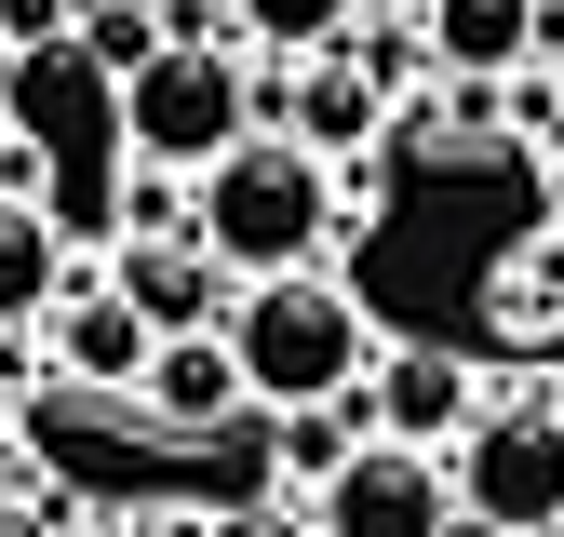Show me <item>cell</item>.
<instances>
[{
  "mask_svg": "<svg viewBox=\"0 0 564 537\" xmlns=\"http://www.w3.org/2000/svg\"><path fill=\"white\" fill-rule=\"evenodd\" d=\"M216 336L242 350V390L269 403V417H310V403H364V376H377L364 296H349V283H323V268H282V283H242Z\"/></svg>",
  "mask_w": 564,
  "mask_h": 537,
  "instance_id": "cell-1",
  "label": "cell"
},
{
  "mask_svg": "<svg viewBox=\"0 0 564 537\" xmlns=\"http://www.w3.org/2000/svg\"><path fill=\"white\" fill-rule=\"evenodd\" d=\"M188 216H202V255H216L229 283H282V268H310L349 229L323 149H296V134H242V149L188 188Z\"/></svg>",
  "mask_w": 564,
  "mask_h": 537,
  "instance_id": "cell-2",
  "label": "cell"
},
{
  "mask_svg": "<svg viewBox=\"0 0 564 537\" xmlns=\"http://www.w3.org/2000/svg\"><path fill=\"white\" fill-rule=\"evenodd\" d=\"M256 108H269V95H256L242 41H175L149 81H121V149L149 162V175H188V188H202V175L256 134Z\"/></svg>",
  "mask_w": 564,
  "mask_h": 537,
  "instance_id": "cell-3",
  "label": "cell"
},
{
  "mask_svg": "<svg viewBox=\"0 0 564 537\" xmlns=\"http://www.w3.org/2000/svg\"><path fill=\"white\" fill-rule=\"evenodd\" d=\"M444 470H457V511L511 524V537L564 524V390H498V403L457 430Z\"/></svg>",
  "mask_w": 564,
  "mask_h": 537,
  "instance_id": "cell-4",
  "label": "cell"
},
{
  "mask_svg": "<svg viewBox=\"0 0 564 537\" xmlns=\"http://www.w3.org/2000/svg\"><path fill=\"white\" fill-rule=\"evenodd\" d=\"M310 524H323V537H444V524H457V470L416 457V443H364V457L310 497Z\"/></svg>",
  "mask_w": 564,
  "mask_h": 537,
  "instance_id": "cell-5",
  "label": "cell"
},
{
  "mask_svg": "<svg viewBox=\"0 0 564 537\" xmlns=\"http://www.w3.org/2000/svg\"><path fill=\"white\" fill-rule=\"evenodd\" d=\"M134 403H149V430H162V443H229V430L256 417V390H242V350H229V336H162Z\"/></svg>",
  "mask_w": 564,
  "mask_h": 537,
  "instance_id": "cell-6",
  "label": "cell"
},
{
  "mask_svg": "<svg viewBox=\"0 0 564 537\" xmlns=\"http://www.w3.org/2000/svg\"><path fill=\"white\" fill-rule=\"evenodd\" d=\"M470 417H484V403H470V363H457V350H377V376H364V430H377V443L457 457Z\"/></svg>",
  "mask_w": 564,
  "mask_h": 537,
  "instance_id": "cell-7",
  "label": "cell"
},
{
  "mask_svg": "<svg viewBox=\"0 0 564 537\" xmlns=\"http://www.w3.org/2000/svg\"><path fill=\"white\" fill-rule=\"evenodd\" d=\"M108 296L149 322V336H216L242 283H229L202 242H121V255H108Z\"/></svg>",
  "mask_w": 564,
  "mask_h": 537,
  "instance_id": "cell-8",
  "label": "cell"
},
{
  "mask_svg": "<svg viewBox=\"0 0 564 537\" xmlns=\"http://www.w3.org/2000/svg\"><path fill=\"white\" fill-rule=\"evenodd\" d=\"M149 350H162V336L134 322L108 283H67V309L41 322V363H54V376H82V390H149Z\"/></svg>",
  "mask_w": 564,
  "mask_h": 537,
  "instance_id": "cell-9",
  "label": "cell"
},
{
  "mask_svg": "<svg viewBox=\"0 0 564 537\" xmlns=\"http://www.w3.org/2000/svg\"><path fill=\"white\" fill-rule=\"evenodd\" d=\"M431 54L457 67L470 95H498V81H524V41H538V0H431Z\"/></svg>",
  "mask_w": 564,
  "mask_h": 537,
  "instance_id": "cell-10",
  "label": "cell"
},
{
  "mask_svg": "<svg viewBox=\"0 0 564 537\" xmlns=\"http://www.w3.org/2000/svg\"><path fill=\"white\" fill-rule=\"evenodd\" d=\"M67 216H41V201H0V322H54L67 309Z\"/></svg>",
  "mask_w": 564,
  "mask_h": 537,
  "instance_id": "cell-11",
  "label": "cell"
},
{
  "mask_svg": "<svg viewBox=\"0 0 564 537\" xmlns=\"http://www.w3.org/2000/svg\"><path fill=\"white\" fill-rule=\"evenodd\" d=\"M67 41H82L95 81H149V67L175 54V14H162V0H82V28H67Z\"/></svg>",
  "mask_w": 564,
  "mask_h": 537,
  "instance_id": "cell-12",
  "label": "cell"
},
{
  "mask_svg": "<svg viewBox=\"0 0 564 537\" xmlns=\"http://www.w3.org/2000/svg\"><path fill=\"white\" fill-rule=\"evenodd\" d=\"M377 121H390V108H377V81H364V67H349V54H310L296 121H282V134H296V149H364Z\"/></svg>",
  "mask_w": 564,
  "mask_h": 537,
  "instance_id": "cell-13",
  "label": "cell"
},
{
  "mask_svg": "<svg viewBox=\"0 0 564 537\" xmlns=\"http://www.w3.org/2000/svg\"><path fill=\"white\" fill-rule=\"evenodd\" d=\"M256 443H269V470H296V484L323 497V484H336V470H349V457H364L377 430H349V417H336V403H310V417H269Z\"/></svg>",
  "mask_w": 564,
  "mask_h": 537,
  "instance_id": "cell-14",
  "label": "cell"
},
{
  "mask_svg": "<svg viewBox=\"0 0 564 537\" xmlns=\"http://www.w3.org/2000/svg\"><path fill=\"white\" fill-rule=\"evenodd\" d=\"M349 14H364V0H229V28H242L256 54H336Z\"/></svg>",
  "mask_w": 564,
  "mask_h": 537,
  "instance_id": "cell-15",
  "label": "cell"
},
{
  "mask_svg": "<svg viewBox=\"0 0 564 537\" xmlns=\"http://www.w3.org/2000/svg\"><path fill=\"white\" fill-rule=\"evenodd\" d=\"M188 537H323L310 511H269V497H229V511H202Z\"/></svg>",
  "mask_w": 564,
  "mask_h": 537,
  "instance_id": "cell-16",
  "label": "cell"
},
{
  "mask_svg": "<svg viewBox=\"0 0 564 537\" xmlns=\"http://www.w3.org/2000/svg\"><path fill=\"white\" fill-rule=\"evenodd\" d=\"M67 28H82V0H0V41L14 54H54Z\"/></svg>",
  "mask_w": 564,
  "mask_h": 537,
  "instance_id": "cell-17",
  "label": "cell"
},
{
  "mask_svg": "<svg viewBox=\"0 0 564 537\" xmlns=\"http://www.w3.org/2000/svg\"><path fill=\"white\" fill-rule=\"evenodd\" d=\"M524 81L564 95V0H538V41H524Z\"/></svg>",
  "mask_w": 564,
  "mask_h": 537,
  "instance_id": "cell-18",
  "label": "cell"
},
{
  "mask_svg": "<svg viewBox=\"0 0 564 537\" xmlns=\"http://www.w3.org/2000/svg\"><path fill=\"white\" fill-rule=\"evenodd\" d=\"M188 524H202V511H95L82 537H188Z\"/></svg>",
  "mask_w": 564,
  "mask_h": 537,
  "instance_id": "cell-19",
  "label": "cell"
},
{
  "mask_svg": "<svg viewBox=\"0 0 564 537\" xmlns=\"http://www.w3.org/2000/svg\"><path fill=\"white\" fill-rule=\"evenodd\" d=\"M538 188H551V216H564V134H551V149H538Z\"/></svg>",
  "mask_w": 564,
  "mask_h": 537,
  "instance_id": "cell-20",
  "label": "cell"
},
{
  "mask_svg": "<svg viewBox=\"0 0 564 537\" xmlns=\"http://www.w3.org/2000/svg\"><path fill=\"white\" fill-rule=\"evenodd\" d=\"M0 537H67V524H41V511H0Z\"/></svg>",
  "mask_w": 564,
  "mask_h": 537,
  "instance_id": "cell-21",
  "label": "cell"
},
{
  "mask_svg": "<svg viewBox=\"0 0 564 537\" xmlns=\"http://www.w3.org/2000/svg\"><path fill=\"white\" fill-rule=\"evenodd\" d=\"M444 537H511V524H484V511H457V524H444Z\"/></svg>",
  "mask_w": 564,
  "mask_h": 537,
  "instance_id": "cell-22",
  "label": "cell"
},
{
  "mask_svg": "<svg viewBox=\"0 0 564 537\" xmlns=\"http://www.w3.org/2000/svg\"><path fill=\"white\" fill-rule=\"evenodd\" d=\"M0 149H14V108H0Z\"/></svg>",
  "mask_w": 564,
  "mask_h": 537,
  "instance_id": "cell-23",
  "label": "cell"
},
{
  "mask_svg": "<svg viewBox=\"0 0 564 537\" xmlns=\"http://www.w3.org/2000/svg\"><path fill=\"white\" fill-rule=\"evenodd\" d=\"M390 14H431V0H390Z\"/></svg>",
  "mask_w": 564,
  "mask_h": 537,
  "instance_id": "cell-24",
  "label": "cell"
},
{
  "mask_svg": "<svg viewBox=\"0 0 564 537\" xmlns=\"http://www.w3.org/2000/svg\"><path fill=\"white\" fill-rule=\"evenodd\" d=\"M538 537H564V524H538Z\"/></svg>",
  "mask_w": 564,
  "mask_h": 537,
  "instance_id": "cell-25",
  "label": "cell"
}]
</instances>
